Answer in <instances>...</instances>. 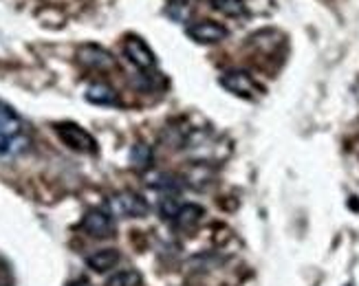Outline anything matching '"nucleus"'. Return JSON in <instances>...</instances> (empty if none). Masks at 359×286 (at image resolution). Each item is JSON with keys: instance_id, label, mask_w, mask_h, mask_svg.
I'll use <instances>...</instances> for the list:
<instances>
[{"instance_id": "1", "label": "nucleus", "mask_w": 359, "mask_h": 286, "mask_svg": "<svg viewBox=\"0 0 359 286\" xmlns=\"http://www.w3.org/2000/svg\"><path fill=\"white\" fill-rule=\"evenodd\" d=\"M31 137L25 119L15 110L0 102V161H11L29 150Z\"/></svg>"}, {"instance_id": "2", "label": "nucleus", "mask_w": 359, "mask_h": 286, "mask_svg": "<svg viewBox=\"0 0 359 286\" xmlns=\"http://www.w3.org/2000/svg\"><path fill=\"white\" fill-rule=\"evenodd\" d=\"M55 135L67 148L82 152V154H95L97 152V141L88 130H84L82 125H77L73 121H62L55 123Z\"/></svg>"}, {"instance_id": "3", "label": "nucleus", "mask_w": 359, "mask_h": 286, "mask_svg": "<svg viewBox=\"0 0 359 286\" xmlns=\"http://www.w3.org/2000/svg\"><path fill=\"white\" fill-rule=\"evenodd\" d=\"M108 212L117 218H144L148 214V203L137 192H119L108 198Z\"/></svg>"}, {"instance_id": "4", "label": "nucleus", "mask_w": 359, "mask_h": 286, "mask_svg": "<svg viewBox=\"0 0 359 286\" xmlns=\"http://www.w3.org/2000/svg\"><path fill=\"white\" fill-rule=\"evenodd\" d=\"M221 86L225 90H229L231 95H236V97H245V100H254L256 95L260 93V86L256 84V79L249 75L247 71H241V69H229L221 75Z\"/></svg>"}, {"instance_id": "5", "label": "nucleus", "mask_w": 359, "mask_h": 286, "mask_svg": "<svg viewBox=\"0 0 359 286\" xmlns=\"http://www.w3.org/2000/svg\"><path fill=\"white\" fill-rule=\"evenodd\" d=\"M123 53L139 71H152L157 67V57H154L152 49L139 36H128L123 40Z\"/></svg>"}, {"instance_id": "6", "label": "nucleus", "mask_w": 359, "mask_h": 286, "mask_svg": "<svg viewBox=\"0 0 359 286\" xmlns=\"http://www.w3.org/2000/svg\"><path fill=\"white\" fill-rule=\"evenodd\" d=\"M80 227L84 233H88L90 238H111L115 236V222H113V216L108 212H102V210H88L80 222Z\"/></svg>"}, {"instance_id": "7", "label": "nucleus", "mask_w": 359, "mask_h": 286, "mask_svg": "<svg viewBox=\"0 0 359 286\" xmlns=\"http://www.w3.org/2000/svg\"><path fill=\"white\" fill-rule=\"evenodd\" d=\"M185 34L198 44H216V42H223L229 36V31L214 20H198V22L187 25Z\"/></svg>"}, {"instance_id": "8", "label": "nucleus", "mask_w": 359, "mask_h": 286, "mask_svg": "<svg viewBox=\"0 0 359 286\" xmlns=\"http://www.w3.org/2000/svg\"><path fill=\"white\" fill-rule=\"evenodd\" d=\"M77 60L82 62V67L93 69V71H111L115 69V57L108 53L106 49L97 44H84L80 51H77Z\"/></svg>"}, {"instance_id": "9", "label": "nucleus", "mask_w": 359, "mask_h": 286, "mask_svg": "<svg viewBox=\"0 0 359 286\" xmlns=\"http://www.w3.org/2000/svg\"><path fill=\"white\" fill-rule=\"evenodd\" d=\"M119 251L117 249H100L95 253H90L86 258V266L95 273H106L119 264Z\"/></svg>"}, {"instance_id": "10", "label": "nucleus", "mask_w": 359, "mask_h": 286, "mask_svg": "<svg viewBox=\"0 0 359 286\" xmlns=\"http://www.w3.org/2000/svg\"><path fill=\"white\" fill-rule=\"evenodd\" d=\"M86 100L90 104H97V106H115V104H119V97H117L115 88H111V86L104 84V82L90 84L86 88Z\"/></svg>"}, {"instance_id": "11", "label": "nucleus", "mask_w": 359, "mask_h": 286, "mask_svg": "<svg viewBox=\"0 0 359 286\" xmlns=\"http://www.w3.org/2000/svg\"><path fill=\"white\" fill-rule=\"evenodd\" d=\"M201 218H203V207H198V205H183L172 216V222L181 229H194L201 222Z\"/></svg>"}, {"instance_id": "12", "label": "nucleus", "mask_w": 359, "mask_h": 286, "mask_svg": "<svg viewBox=\"0 0 359 286\" xmlns=\"http://www.w3.org/2000/svg\"><path fill=\"white\" fill-rule=\"evenodd\" d=\"M139 284H142V275L135 268H123V271H117L106 280V286H139Z\"/></svg>"}, {"instance_id": "13", "label": "nucleus", "mask_w": 359, "mask_h": 286, "mask_svg": "<svg viewBox=\"0 0 359 286\" xmlns=\"http://www.w3.org/2000/svg\"><path fill=\"white\" fill-rule=\"evenodd\" d=\"M212 7L225 15H231V18H238V15L247 13L243 0H212Z\"/></svg>"}, {"instance_id": "14", "label": "nucleus", "mask_w": 359, "mask_h": 286, "mask_svg": "<svg viewBox=\"0 0 359 286\" xmlns=\"http://www.w3.org/2000/svg\"><path fill=\"white\" fill-rule=\"evenodd\" d=\"M130 161L137 170H146L152 163V152L144 143H137V146L130 150Z\"/></svg>"}, {"instance_id": "15", "label": "nucleus", "mask_w": 359, "mask_h": 286, "mask_svg": "<svg viewBox=\"0 0 359 286\" xmlns=\"http://www.w3.org/2000/svg\"><path fill=\"white\" fill-rule=\"evenodd\" d=\"M69 286H93V284H90L88 280H84V278H80V280H73V282H71Z\"/></svg>"}, {"instance_id": "16", "label": "nucleus", "mask_w": 359, "mask_h": 286, "mask_svg": "<svg viewBox=\"0 0 359 286\" xmlns=\"http://www.w3.org/2000/svg\"><path fill=\"white\" fill-rule=\"evenodd\" d=\"M0 286H3V284H0Z\"/></svg>"}]
</instances>
